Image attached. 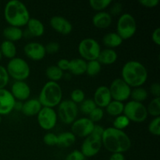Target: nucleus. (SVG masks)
<instances>
[{
	"mask_svg": "<svg viewBox=\"0 0 160 160\" xmlns=\"http://www.w3.org/2000/svg\"><path fill=\"white\" fill-rule=\"evenodd\" d=\"M102 145L109 152L123 154L131 148V141L124 131L110 127L104 130Z\"/></svg>",
	"mask_w": 160,
	"mask_h": 160,
	"instance_id": "f257e3e1",
	"label": "nucleus"
},
{
	"mask_svg": "<svg viewBox=\"0 0 160 160\" xmlns=\"http://www.w3.org/2000/svg\"><path fill=\"white\" fill-rule=\"evenodd\" d=\"M4 18L9 26L21 28L26 26L31 17L24 3L20 0H11L4 7Z\"/></svg>",
	"mask_w": 160,
	"mask_h": 160,
	"instance_id": "f03ea898",
	"label": "nucleus"
},
{
	"mask_svg": "<svg viewBox=\"0 0 160 160\" xmlns=\"http://www.w3.org/2000/svg\"><path fill=\"white\" fill-rule=\"evenodd\" d=\"M121 77L131 88L142 87L148 79V70L139 61L130 60L122 67Z\"/></svg>",
	"mask_w": 160,
	"mask_h": 160,
	"instance_id": "7ed1b4c3",
	"label": "nucleus"
},
{
	"mask_svg": "<svg viewBox=\"0 0 160 160\" xmlns=\"http://www.w3.org/2000/svg\"><path fill=\"white\" fill-rule=\"evenodd\" d=\"M38 99L42 107L54 109L62 100V88L58 82L48 81L42 87Z\"/></svg>",
	"mask_w": 160,
	"mask_h": 160,
	"instance_id": "20e7f679",
	"label": "nucleus"
},
{
	"mask_svg": "<svg viewBox=\"0 0 160 160\" xmlns=\"http://www.w3.org/2000/svg\"><path fill=\"white\" fill-rule=\"evenodd\" d=\"M6 69L9 78H12L15 81H24L29 78L31 73L28 62L20 57L9 59Z\"/></svg>",
	"mask_w": 160,
	"mask_h": 160,
	"instance_id": "39448f33",
	"label": "nucleus"
},
{
	"mask_svg": "<svg viewBox=\"0 0 160 160\" xmlns=\"http://www.w3.org/2000/svg\"><path fill=\"white\" fill-rule=\"evenodd\" d=\"M137 31V22L135 18L130 13H123L118 19L117 33L122 40H128L135 34Z\"/></svg>",
	"mask_w": 160,
	"mask_h": 160,
	"instance_id": "423d86ee",
	"label": "nucleus"
},
{
	"mask_svg": "<svg viewBox=\"0 0 160 160\" xmlns=\"http://www.w3.org/2000/svg\"><path fill=\"white\" fill-rule=\"evenodd\" d=\"M123 114L130 121L134 123H142L145 121L148 116L146 106L143 103L133 100L128 102L124 105Z\"/></svg>",
	"mask_w": 160,
	"mask_h": 160,
	"instance_id": "0eeeda50",
	"label": "nucleus"
},
{
	"mask_svg": "<svg viewBox=\"0 0 160 160\" xmlns=\"http://www.w3.org/2000/svg\"><path fill=\"white\" fill-rule=\"evenodd\" d=\"M101 46L95 39L92 38H86L81 41L78 45V52L81 59L86 62L96 60L98 57Z\"/></svg>",
	"mask_w": 160,
	"mask_h": 160,
	"instance_id": "6e6552de",
	"label": "nucleus"
},
{
	"mask_svg": "<svg viewBox=\"0 0 160 160\" xmlns=\"http://www.w3.org/2000/svg\"><path fill=\"white\" fill-rule=\"evenodd\" d=\"M78 106L70 99L62 100L58 106L57 117L65 124H72L78 117Z\"/></svg>",
	"mask_w": 160,
	"mask_h": 160,
	"instance_id": "1a4fd4ad",
	"label": "nucleus"
},
{
	"mask_svg": "<svg viewBox=\"0 0 160 160\" xmlns=\"http://www.w3.org/2000/svg\"><path fill=\"white\" fill-rule=\"evenodd\" d=\"M109 89L112 100L121 102L129 99L132 90L131 88L121 78L114 79L109 87Z\"/></svg>",
	"mask_w": 160,
	"mask_h": 160,
	"instance_id": "9d476101",
	"label": "nucleus"
},
{
	"mask_svg": "<svg viewBox=\"0 0 160 160\" xmlns=\"http://www.w3.org/2000/svg\"><path fill=\"white\" fill-rule=\"evenodd\" d=\"M37 120L39 127L45 131H50L57 123V113L52 108L42 107L37 115Z\"/></svg>",
	"mask_w": 160,
	"mask_h": 160,
	"instance_id": "9b49d317",
	"label": "nucleus"
},
{
	"mask_svg": "<svg viewBox=\"0 0 160 160\" xmlns=\"http://www.w3.org/2000/svg\"><path fill=\"white\" fill-rule=\"evenodd\" d=\"M95 123L88 117H82L77 119L71 124V132L76 137L85 138L88 137L92 134Z\"/></svg>",
	"mask_w": 160,
	"mask_h": 160,
	"instance_id": "f8f14e48",
	"label": "nucleus"
},
{
	"mask_svg": "<svg viewBox=\"0 0 160 160\" xmlns=\"http://www.w3.org/2000/svg\"><path fill=\"white\" fill-rule=\"evenodd\" d=\"M102 140L89 135L85 138L81 147V152L85 158L94 157L101 150Z\"/></svg>",
	"mask_w": 160,
	"mask_h": 160,
	"instance_id": "ddd939ff",
	"label": "nucleus"
},
{
	"mask_svg": "<svg viewBox=\"0 0 160 160\" xmlns=\"http://www.w3.org/2000/svg\"><path fill=\"white\" fill-rule=\"evenodd\" d=\"M25 56L33 61H40L45 58L46 55L45 45L36 42H29L23 47Z\"/></svg>",
	"mask_w": 160,
	"mask_h": 160,
	"instance_id": "4468645a",
	"label": "nucleus"
},
{
	"mask_svg": "<svg viewBox=\"0 0 160 160\" xmlns=\"http://www.w3.org/2000/svg\"><path fill=\"white\" fill-rule=\"evenodd\" d=\"M16 99L10 91L6 88L0 89V116L9 115L14 109Z\"/></svg>",
	"mask_w": 160,
	"mask_h": 160,
	"instance_id": "2eb2a0df",
	"label": "nucleus"
},
{
	"mask_svg": "<svg viewBox=\"0 0 160 160\" xmlns=\"http://www.w3.org/2000/svg\"><path fill=\"white\" fill-rule=\"evenodd\" d=\"M31 88L25 81H14L11 86L10 92L16 101L25 102L29 99Z\"/></svg>",
	"mask_w": 160,
	"mask_h": 160,
	"instance_id": "dca6fc26",
	"label": "nucleus"
},
{
	"mask_svg": "<svg viewBox=\"0 0 160 160\" xmlns=\"http://www.w3.org/2000/svg\"><path fill=\"white\" fill-rule=\"evenodd\" d=\"M50 26L53 30L62 35H67L73 31V25L65 17L61 16H54L50 19Z\"/></svg>",
	"mask_w": 160,
	"mask_h": 160,
	"instance_id": "f3484780",
	"label": "nucleus"
},
{
	"mask_svg": "<svg viewBox=\"0 0 160 160\" xmlns=\"http://www.w3.org/2000/svg\"><path fill=\"white\" fill-rule=\"evenodd\" d=\"M93 101L95 102L97 107L102 108V109L106 108L112 101V97H111L109 87L102 85L97 88L94 93Z\"/></svg>",
	"mask_w": 160,
	"mask_h": 160,
	"instance_id": "a211bd4d",
	"label": "nucleus"
},
{
	"mask_svg": "<svg viewBox=\"0 0 160 160\" xmlns=\"http://www.w3.org/2000/svg\"><path fill=\"white\" fill-rule=\"evenodd\" d=\"M42 108V105L38 98H31L23 102L21 112L27 117H34L38 115Z\"/></svg>",
	"mask_w": 160,
	"mask_h": 160,
	"instance_id": "6ab92c4d",
	"label": "nucleus"
},
{
	"mask_svg": "<svg viewBox=\"0 0 160 160\" xmlns=\"http://www.w3.org/2000/svg\"><path fill=\"white\" fill-rule=\"evenodd\" d=\"M112 16L109 12L102 11L98 12L92 17V23L95 28L98 29H106L110 27L112 23Z\"/></svg>",
	"mask_w": 160,
	"mask_h": 160,
	"instance_id": "aec40b11",
	"label": "nucleus"
},
{
	"mask_svg": "<svg viewBox=\"0 0 160 160\" xmlns=\"http://www.w3.org/2000/svg\"><path fill=\"white\" fill-rule=\"evenodd\" d=\"M27 31L31 37H41L45 33V26L40 20L31 18L27 23Z\"/></svg>",
	"mask_w": 160,
	"mask_h": 160,
	"instance_id": "412c9836",
	"label": "nucleus"
},
{
	"mask_svg": "<svg viewBox=\"0 0 160 160\" xmlns=\"http://www.w3.org/2000/svg\"><path fill=\"white\" fill-rule=\"evenodd\" d=\"M118 58L117 52L114 49L111 48H105L101 50L97 60L99 62L101 65H112L115 63Z\"/></svg>",
	"mask_w": 160,
	"mask_h": 160,
	"instance_id": "4be33fe9",
	"label": "nucleus"
},
{
	"mask_svg": "<svg viewBox=\"0 0 160 160\" xmlns=\"http://www.w3.org/2000/svg\"><path fill=\"white\" fill-rule=\"evenodd\" d=\"M87 62L81 58H75L70 60L68 71L75 76H81L86 73Z\"/></svg>",
	"mask_w": 160,
	"mask_h": 160,
	"instance_id": "5701e85b",
	"label": "nucleus"
},
{
	"mask_svg": "<svg viewBox=\"0 0 160 160\" xmlns=\"http://www.w3.org/2000/svg\"><path fill=\"white\" fill-rule=\"evenodd\" d=\"M2 34L6 40L9 42H15L21 40L23 36V31L20 28H17L13 26H8L4 28Z\"/></svg>",
	"mask_w": 160,
	"mask_h": 160,
	"instance_id": "b1692460",
	"label": "nucleus"
},
{
	"mask_svg": "<svg viewBox=\"0 0 160 160\" xmlns=\"http://www.w3.org/2000/svg\"><path fill=\"white\" fill-rule=\"evenodd\" d=\"M123 42V41L117 32L107 33L102 38V42L104 45H106L107 48H111V49L120 46Z\"/></svg>",
	"mask_w": 160,
	"mask_h": 160,
	"instance_id": "393cba45",
	"label": "nucleus"
},
{
	"mask_svg": "<svg viewBox=\"0 0 160 160\" xmlns=\"http://www.w3.org/2000/svg\"><path fill=\"white\" fill-rule=\"evenodd\" d=\"M0 52H1L2 56L7 58V59H12L17 56V46L13 42L5 40L2 42L1 45H0Z\"/></svg>",
	"mask_w": 160,
	"mask_h": 160,
	"instance_id": "a878e982",
	"label": "nucleus"
},
{
	"mask_svg": "<svg viewBox=\"0 0 160 160\" xmlns=\"http://www.w3.org/2000/svg\"><path fill=\"white\" fill-rule=\"evenodd\" d=\"M57 146L61 148H69L76 142V136L71 131H66L57 135Z\"/></svg>",
	"mask_w": 160,
	"mask_h": 160,
	"instance_id": "bb28decb",
	"label": "nucleus"
},
{
	"mask_svg": "<svg viewBox=\"0 0 160 160\" xmlns=\"http://www.w3.org/2000/svg\"><path fill=\"white\" fill-rule=\"evenodd\" d=\"M105 109H106V112L109 115L117 117L123 114V109H124V104H123V102H121L112 100Z\"/></svg>",
	"mask_w": 160,
	"mask_h": 160,
	"instance_id": "cd10ccee",
	"label": "nucleus"
},
{
	"mask_svg": "<svg viewBox=\"0 0 160 160\" xmlns=\"http://www.w3.org/2000/svg\"><path fill=\"white\" fill-rule=\"evenodd\" d=\"M45 75H46L47 78L49 80V81L58 82L63 78L64 73L57 66L52 65L47 67V69L45 70Z\"/></svg>",
	"mask_w": 160,
	"mask_h": 160,
	"instance_id": "c85d7f7f",
	"label": "nucleus"
},
{
	"mask_svg": "<svg viewBox=\"0 0 160 160\" xmlns=\"http://www.w3.org/2000/svg\"><path fill=\"white\" fill-rule=\"evenodd\" d=\"M148 94L145 88L142 87L134 88L133 90H131V97L133 101L138 102H143L148 98Z\"/></svg>",
	"mask_w": 160,
	"mask_h": 160,
	"instance_id": "c756f323",
	"label": "nucleus"
},
{
	"mask_svg": "<svg viewBox=\"0 0 160 160\" xmlns=\"http://www.w3.org/2000/svg\"><path fill=\"white\" fill-rule=\"evenodd\" d=\"M102 70V65L98 60H92L87 62L86 73L89 77H95L100 73Z\"/></svg>",
	"mask_w": 160,
	"mask_h": 160,
	"instance_id": "7c9ffc66",
	"label": "nucleus"
},
{
	"mask_svg": "<svg viewBox=\"0 0 160 160\" xmlns=\"http://www.w3.org/2000/svg\"><path fill=\"white\" fill-rule=\"evenodd\" d=\"M147 112L153 117H160V98H154L148 104Z\"/></svg>",
	"mask_w": 160,
	"mask_h": 160,
	"instance_id": "2f4dec72",
	"label": "nucleus"
},
{
	"mask_svg": "<svg viewBox=\"0 0 160 160\" xmlns=\"http://www.w3.org/2000/svg\"><path fill=\"white\" fill-rule=\"evenodd\" d=\"M96 107L97 106L95 105V102L93 101V99H92V98H88V99H84L80 104V107H78V109H80V111L83 114L89 115Z\"/></svg>",
	"mask_w": 160,
	"mask_h": 160,
	"instance_id": "473e14b6",
	"label": "nucleus"
},
{
	"mask_svg": "<svg viewBox=\"0 0 160 160\" xmlns=\"http://www.w3.org/2000/svg\"><path fill=\"white\" fill-rule=\"evenodd\" d=\"M111 3H112L111 0H90L89 1L91 8L97 11V12L104 11L105 9L109 7Z\"/></svg>",
	"mask_w": 160,
	"mask_h": 160,
	"instance_id": "72a5a7b5",
	"label": "nucleus"
},
{
	"mask_svg": "<svg viewBox=\"0 0 160 160\" xmlns=\"http://www.w3.org/2000/svg\"><path fill=\"white\" fill-rule=\"evenodd\" d=\"M130 123H131V121L123 114H122V115L118 116L114 119L113 123H112V125H113L112 128L117 130H120V131H123L125 128L129 126Z\"/></svg>",
	"mask_w": 160,
	"mask_h": 160,
	"instance_id": "f704fd0d",
	"label": "nucleus"
},
{
	"mask_svg": "<svg viewBox=\"0 0 160 160\" xmlns=\"http://www.w3.org/2000/svg\"><path fill=\"white\" fill-rule=\"evenodd\" d=\"M84 99H85V94L81 89L76 88L72 91L70 93V100L75 104H81Z\"/></svg>",
	"mask_w": 160,
	"mask_h": 160,
	"instance_id": "c9c22d12",
	"label": "nucleus"
},
{
	"mask_svg": "<svg viewBox=\"0 0 160 160\" xmlns=\"http://www.w3.org/2000/svg\"><path fill=\"white\" fill-rule=\"evenodd\" d=\"M148 131L154 136L160 134V117H154L148 124Z\"/></svg>",
	"mask_w": 160,
	"mask_h": 160,
	"instance_id": "e433bc0d",
	"label": "nucleus"
},
{
	"mask_svg": "<svg viewBox=\"0 0 160 160\" xmlns=\"http://www.w3.org/2000/svg\"><path fill=\"white\" fill-rule=\"evenodd\" d=\"M88 118L93 122L94 123L96 122L101 121L104 117V110L99 107H96L90 114L88 115Z\"/></svg>",
	"mask_w": 160,
	"mask_h": 160,
	"instance_id": "4c0bfd02",
	"label": "nucleus"
},
{
	"mask_svg": "<svg viewBox=\"0 0 160 160\" xmlns=\"http://www.w3.org/2000/svg\"><path fill=\"white\" fill-rule=\"evenodd\" d=\"M43 142L48 146H56L58 142L57 134L52 132H48L44 135Z\"/></svg>",
	"mask_w": 160,
	"mask_h": 160,
	"instance_id": "58836bf2",
	"label": "nucleus"
},
{
	"mask_svg": "<svg viewBox=\"0 0 160 160\" xmlns=\"http://www.w3.org/2000/svg\"><path fill=\"white\" fill-rule=\"evenodd\" d=\"M9 81V77L6 71V67L0 65V89H3L7 86Z\"/></svg>",
	"mask_w": 160,
	"mask_h": 160,
	"instance_id": "ea45409f",
	"label": "nucleus"
},
{
	"mask_svg": "<svg viewBox=\"0 0 160 160\" xmlns=\"http://www.w3.org/2000/svg\"><path fill=\"white\" fill-rule=\"evenodd\" d=\"M45 51H46V53L54 54V53H56L59 52V48H60V45L56 42H50L45 45Z\"/></svg>",
	"mask_w": 160,
	"mask_h": 160,
	"instance_id": "a19ab883",
	"label": "nucleus"
},
{
	"mask_svg": "<svg viewBox=\"0 0 160 160\" xmlns=\"http://www.w3.org/2000/svg\"><path fill=\"white\" fill-rule=\"evenodd\" d=\"M86 158L79 150H73L69 153L65 160H85Z\"/></svg>",
	"mask_w": 160,
	"mask_h": 160,
	"instance_id": "79ce46f5",
	"label": "nucleus"
},
{
	"mask_svg": "<svg viewBox=\"0 0 160 160\" xmlns=\"http://www.w3.org/2000/svg\"><path fill=\"white\" fill-rule=\"evenodd\" d=\"M105 128H103L102 127L100 126V125H95L93 128V131H92V134H90L92 137L95 138H98L102 140V137L103 132H104Z\"/></svg>",
	"mask_w": 160,
	"mask_h": 160,
	"instance_id": "37998d69",
	"label": "nucleus"
},
{
	"mask_svg": "<svg viewBox=\"0 0 160 160\" xmlns=\"http://www.w3.org/2000/svg\"><path fill=\"white\" fill-rule=\"evenodd\" d=\"M122 10H123V5L120 2H116L114 3L112 6V7H111L109 14H110L111 16H118L121 13Z\"/></svg>",
	"mask_w": 160,
	"mask_h": 160,
	"instance_id": "c03bdc74",
	"label": "nucleus"
},
{
	"mask_svg": "<svg viewBox=\"0 0 160 160\" xmlns=\"http://www.w3.org/2000/svg\"><path fill=\"white\" fill-rule=\"evenodd\" d=\"M139 3L145 8H155L159 5V0H140Z\"/></svg>",
	"mask_w": 160,
	"mask_h": 160,
	"instance_id": "a18cd8bd",
	"label": "nucleus"
},
{
	"mask_svg": "<svg viewBox=\"0 0 160 160\" xmlns=\"http://www.w3.org/2000/svg\"><path fill=\"white\" fill-rule=\"evenodd\" d=\"M150 93L154 98H160V84L159 83H153L150 86Z\"/></svg>",
	"mask_w": 160,
	"mask_h": 160,
	"instance_id": "49530a36",
	"label": "nucleus"
},
{
	"mask_svg": "<svg viewBox=\"0 0 160 160\" xmlns=\"http://www.w3.org/2000/svg\"><path fill=\"white\" fill-rule=\"evenodd\" d=\"M69 63L70 60L67 59H61L57 62V67L60 69L62 71H67L69 69Z\"/></svg>",
	"mask_w": 160,
	"mask_h": 160,
	"instance_id": "de8ad7c7",
	"label": "nucleus"
},
{
	"mask_svg": "<svg viewBox=\"0 0 160 160\" xmlns=\"http://www.w3.org/2000/svg\"><path fill=\"white\" fill-rule=\"evenodd\" d=\"M152 40L156 45H160V28H157L152 34Z\"/></svg>",
	"mask_w": 160,
	"mask_h": 160,
	"instance_id": "09e8293b",
	"label": "nucleus"
},
{
	"mask_svg": "<svg viewBox=\"0 0 160 160\" xmlns=\"http://www.w3.org/2000/svg\"><path fill=\"white\" fill-rule=\"evenodd\" d=\"M109 160H125L123 153H112Z\"/></svg>",
	"mask_w": 160,
	"mask_h": 160,
	"instance_id": "8fccbe9b",
	"label": "nucleus"
},
{
	"mask_svg": "<svg viewBox=\"0 0 160 160\" xmlns=\"http://www.w3.org/2000/svg\"><path fill=\"white\" fill-rule=\"evenodd\" d=\"M22 106H23V102L20 101H16L15 106H14V109L18 111H21Z\"/></svg>",
	"mask_w": 160,
	"mask_h": 160,
	"instance_id": "3c124183",
	"label": "nucleus"
},
{
	"mask_svg": "<svg viewBox=\"0 0 160 160\" xmlns=\"http://www.w3.org/2000/svg\"><path fill=\"white\" fill-rule=\"evenodd\" d=\"M2 58V53H1V52H0V61H1Z\"/></svg>",
	"mask_w": 160,
	"mask_h": 160,
	"instance_id": "603ef678",
	"label": "nucleus"
},
{
	"mask_svg": "<svg viewBox=\"0 0 160 160\" xmlns=\"http://www.w3.org/2000/svg\"><path fill=\"white\" fill-rule=\"evenodd\" d=\"M1 122H2V118H1V116H0V124H1Z\"/></svg>",
	"mask_w": 160,
	"mask_h": 160,
	"instance_id": "864d4df0",
	"label": "nucleus"
},
{
	"mask_svg": "<svg viewBox=\"0 0 160 160\" xmlns=\"http://www.w3.org/2000/svg\"><path fill=\"white\" fill-rule=\"evenodd\" d=\"M12 160H16V159H12Z\"/></svg>",
	"mask_w": 160,
	"mask_h": 160,
	"instance_id": "5fc2aeb1",
	"label": "nucleus"
}]
</instances>
